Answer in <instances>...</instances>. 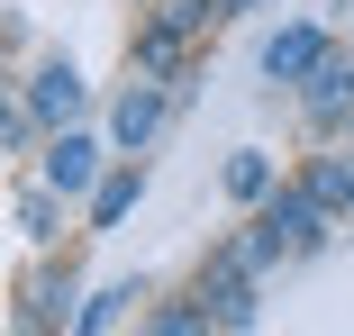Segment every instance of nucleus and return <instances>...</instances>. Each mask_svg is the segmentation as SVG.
<instances>
[{
  "instance_id": "1",
  "label": "nucleus",
  "mask_w": 354,
  "mask_h": 336,
  "mask_svg": "<svg viewBox=\"0 0 354 336\" xmlns=\"http://www.w3.org/2000/svg\"><path fill=\"white\" fill-rule=\"evenodd\" d=\"M327 218H336V209H327L309 182H300V191H272L263 218H254V236H236V254L254 263V273H272V263H291V254H318V245H327Z\"/></svg>"
},
{
  "instance_id": "2",
  "label": "nucleus",
  "mask_w": 354,
  "mask_h": 336,
  "mask_svg": "<svg viewBox=\"0 0 354 336\" xmlns=\"http://www.w3.org/2000/svg\"><path fill=\"white\" fill-rule=\"evenodd\" d=\"M200 300H209V318H218V327H254V263L227 245V254H218V273L200 282Z\"/></svg>"
},
{
  "instance_id": "3",
  "label": "nucleus",
  "mask_w": 354,
  "mask_h": 336,
  "mask_svg": "<svg viewBox=\"0 0 354 336\" xmlns=\"http://www.w3.org/2000/svg\"><path fill=\"white\" fill-rule=\"evenodd\" d=\"M100 182V146L73 137V127H55V146H46V191H91Z\"/></svg>"
},
{
  "instance_id": "4",
  "label": "nucleus",
  "mask_w": 354,
  "mask_h": 336,
  "mask_svg": "<svg viewBox=\"0 0 354 336\" xmlns=\"http://www.w3.org/2000/svg\"><path fill=\"white\" fill-rule=\"evenodd\" d=\"M345 109H354V55H336V46H327V55H318V73H309V118H318V127H336Z\"/></svg>"
},
{
  "instance_id": "5",
  "label": "nucleus",
  "mask_w": 354,
  "mask_h": 336,
  "mask_svg": "<svg viewBox=\"0 0 354 336\" xmlns=\"http://www.w3.org/2000/svg\"><path fill=\"white\" fill-rule=\"evenodd\" d=\"M318 55H327L318 28H281V37H263V73H272V82H309Z\"/></svg>"
},
{
  "instance_id": "6",
  "label": "nucleus",
  "mask_w": 354,
  "mask_h": 336,
  "mask_svg": "<svg viewBox=\"0 0 354 336\" xmlns=\"http://www.w3.org/2000/svg\"><path fill=\"white\" fill-rule=\"evenodd\" d=\"M28 109L64 127V118L82 109V73H73V64H46V73H37V91H28Z\"/></svg>"
},
{
  "instance_id": "7",
  "label": "nucleus",
  "mask_w": 354,
  "mask_h": 336,
  "mask_svg": "<svg viewBox=\"0 0 354 336\" xmlns=\"http://www.w3.org/2000/svg\"><path fill=\"white\" fill-rule=\"evenodd\" d=\"M164 109H173V91H155V82L127 91V100H118V146H146L155 127H164Z\"/></svg>"
},
{
  "instance_id": "8",
  "label": "nucleus",
  "mask_w": 354,
  "mask_h": 336,
  "mask_svg": "<svg viewBox=\"0 0 354 336\" xmlns=\"http://www.w3.org/2000/svg\"><path fill=\"white\" fill-rule=\"evenodd\" d=\"M309 191L327 200V209H354V155H318L309 164Z\"/></svg>"
},
{
  "instance_id": "9",
  "label": "nucleus",
  "mask_w": 354,
  "mask_h": 336,
  "mask_svg": "<svg viewBox=\"0 0 354 336\" xmlns=\"http://www.w3.org/2000/svg\"><path fill=\"white\" fill-rule=\"evenodd\" d=\"M136 191H146V173H109V182L91 191V218H100V227H118V218L136 209Z\"/></svg>"
},
{
  "instance_id": "10",
  "label": "nucleus",
  "mask_w": 354,
  "mask_h": 336,
  "mask_svg": "<svg viewBox=\"0 0 354 336\" xmlns=\"http://www.w3.org/2000/svg\"><path fill=\"white\" fill-rule=\"evenodd\" d=\"M227 191L236 200H272V164L263 155H227Z\"/></svg>"
},
{
  "instance_id": "11",
  "label": "nucleus",
  "mask_w": 354,
  "mask_h": 336,
  "mask_svg": "<svg viewBox=\"0 0 354 336\" xmlns=\"http://www.w3.org/2000/svg\"><path fill=\"white\" fill-rule=\"evenodd\" d=\"M127 300H136V282H118V291H100V300L82 309V327H118V318H127Z\"/></svg>"
},
{
  "instance_id": "12",
  "label": "nucleus",
  "mask_w": 354,
  "mask_h": 336,
  "mask_svg": "<svg viewBox=\"0 0 354 336\" xmlns=\"http://www.w3.org/2000/svg\"><path fill=\"white\" fill-rule=\"evenodd\" d=\"M218 10H227V19H236V10H254V0H218Z\"/></svg>"
}]
</instances>
